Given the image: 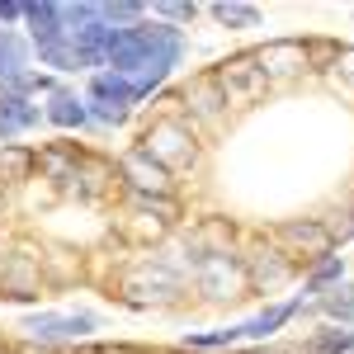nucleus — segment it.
Returning <instances> with one entry per match:
<instances>
[{
  "instance_id": "obj_21",
  "label": "nucleus",
  "mask_w": 354,
  "mask_h": 354,
  "mask_svg": "<svg viewBox=\"0 0 354 354\" xmlns=\"http://www.w3.org/2000/svg\"><path fill=\"white\" fill-rule=\"evenodd\" d=\"M38 62H43V66H57V71H76V66H81V62H76V48H71L66 38L43 43V48H38Z\"/></svg>"
},
{
  "instance_id": "obj_10",
  "label": "nucleus",
  "mask_w": 354,
  "mask_h": 354,
  "mask_svg": "<svg viewBox=\"0 0 354 354\" xmlns=\"http://www.w3.org/2000/svg\"><path fill=\"white\" fill-rule=\"evenodd\" d=\"M24 24H28V33H33V48L66 38V28H62V5H24Z\"/></svg>"
},
{
  "instance_id": "obj_16",
  "label": "nucleus",
  "mask_w": 354,
  "mask_h": 354,
  "mask_svg": "<svg viewBox=\"0 0 354 354\" xmlns=\"http://www.w3.org/2000/svg\"><path fill=\"white\" fill-rule=\"evenodd\" d=\"M38 165V156L28 147H0V185H19L28 180V170Z\"/></svg>"
},
{
  "instance_id": "obj_20",
  "label": "nucleus",
  "mask_w": 354,
  "mask_h": 354,
  "mask_svg": "<svg viewBox=\"0 0 354 354\" xmlns=\"http://www.w3.org/2000/svg\"><path fill=\"white\" fill-rule=\"evenodd\" d=\"M236 340H241L236 326H227V330H189V335H185L189 350H227V345H236Z\"/></svg>"
},
{
  "instance_id": "obj_12",
  "label": "nucleus",
  "mask_w": 354,
  "mask_h": 354,
  "mask_svg": "<svg viewBox=\"0 0 354 354\" xmlns=\"http://www.w3.org/2000/svg\"><path fill=\"white\" fill-rule=\"evenodd\" d=\"M43 118L57 123V128H81L85 118H90V109H85V100H76L71 90H53V100H48Z\"/></svg>"
},
{
  "instance_id": "obj_4",
  "label": "nucleus",
  "mask_w": 354,
  "mask_h": 354,
  "mask_svg": "<svg viewBox=\"0 0 354 354\" xmlns=\"http://www.w3.org/2000/svg\"><path fill=\"white\" fill-rule=\"evenodd\" d=\"M198 283L208 298H232V288L245 283V265L227 260V250H213V255H198Z\"/></svg>"
},
{
  "instance_id": "obj_19",
  "label": "nucleus",
  "mask_w": 354,
  "mask_h": 354,
  "mask_svg": "<svg viewBox=\"0 0 354 354\" xmlns=\"http://www.w3.org/2000/svg\"><path fill=\"white\" fill-rule=\"evenodd\" d=\"M147 15V5H137V0H118V5H100V19L109 28H133L137 19Z\"/></svg>"
},
{
  "instance_id": "obj_18",
  "label": "nucleus",
  "mask_w": 354,
  "mask_h": 354,
  "mask_svg": "<svg viewBox=\"0 0 354 354\" xmlns=\"http://www.w3.org/2000/svg\"><path fill=\"white\" fill-rule=\"evenodd\" d=\"M322 307H326L335 322H345V326H354V283H335L326 298H322Z\"/></svg>"
},
{
  "instance_id": "obj_26",
  "label": "nucleus",
  "mask_w": 354,
  "mask_h": 354,
  "mask_svg": "<svg viewBox=\"0 0 354 354\" xmlns=\"http://www.w3.org/2000/svg\"><path fill=\"white\" fill-rule=\"evenodd\" d=\"M335 66H340V76H345V81L354 85V48H345V53L335 57Z\"/></svg>"
},
{
  "instance_id": "obj_27",
  "label": "nucleus",
  "mask_w": 354,
  "mask_h": 354,
  "mask_svg": "<svg viewBox=\"0 0 354 354\" xmlns=\"http://www.w3.org/2000/svg\"><path fill=\"white\" fill-rule=\"evenodd\" d=\"M255 354H274V350H255Z\"/></svg>"
},
{
  "instance_id": "obj_6",
  "label": "nucleus",
  "mask_w": 354,
  "mask_h": 354,
  "mask_svg": "<svg viewBox=\"0 0 354 354\" xmlns=\"http://www.w3.org/2000/svg\"><path fill=\"white\" fill-rule=\"evenodd\" d=\"M255 62H260V71L265 76H298V71H307V43H293V38H279V43H265L260 53H255Z\"/></svg>"
},
{
  "instance_id": "obj_13",
  "label": "nucleus",
  "mask_w": 354,
  "mask_h": 354,
  "mask_svg": "<svg viewBox=\"0 0 354 354\" xmlns=\"http://www.w3.org/2000/svg\"><path fill=\"white\" fill-rule=\"evenodd\" d=\"M288 274H293V265L283 260V250H265V260H250V265H245V283L274 288V283H283Z\"/></svg>"
},
{
  "instance_id": "obj_2",
  "label": "nucleus",
  "mask_w": 354,
  "mask_h": 354,
  "mask_svg": "<svg viewBox=\"0 0 354 354\" xmlns=\"http://www.w3.org/2000/svg\"><path fill=\"white\" fill-rule=\"evenodd\" d=\"M213 81H218L222 100H227V104H236V109L255 104V100L270 90V76L260 71V62H255V57H227L218 71H213Z\"/></svg>"
},
{
  "instance_id": "obj_15",
  "label": "nucleus",
  "mask_w": 354,
  "mask_h": 354,
  "mask_svg": "<svg viewBox=\"0 0 354 354\" xmlns=\"http://www.w3.org/2000/svg\"><path fill=\"white\" fill-rule=\"evenodd\" d=\"M28 71V48L24 38H15V28H0V85H10L15 76Z\"/></svg>"
},
{
  "instance_id": "obj_11",
  "label": "nucleus",
  "mask_w": 354,
  "mask_h": 354,
  "mask_svg": "<svg viewBox=\"0 0 354 354\" xmlns=\"http://www.w3.org/2000/svg\"><path fill=\"white\" fill-rule=\"evenodd\" d=\"M185 100H189V109L198 113V118H218L222 109H227V100H222L218 81H213V71L208 76H194L189 90H185Z\"/></svg>"
},
{
  "instance_id": "obj_9",
  "label": "nucleus",
  "mask_w": 354,
  "mask_h": 354,
  "mask_svg": "<svg viewBox=\"0 0 354 354\" xmlns=\"http://www.w3.org/2000/svg\"><path fill=\"white\" fill-rule=\"evenodd\" d=\"M279 236L293 250H302V255H326L330 245H335L330 241V227H322V222H283Z\"/></svg>"
},
{
  "instance_id": "obj_7",
  "label": "nucleus",
  "mask_w": 354,
  "mask_h": 354,
  "mask_svg": "<svg viewBox=\"0 0 354 354\" xmlns=\"http://www.w3.org/2000/svg\"><path fill=\"white\" fill-rule=\"evenodd\" d=\"M118 170H123V180H128L137 194H170V175H165V170L151 161L142 147H137V151H128V156L118 161Z\"/></svg>"
},
{
  "instance_id": "obj_14",
  "label": "nucleus",
  "mask_w": 354,
  "mask_h": 354,
  "mask_svg": "<svg viewBox=\"0 0 354 354\" xmlns=\"http://www.w3.org/2000/svg\"><path fill=\"white\" fill-rule=\"evenodd\" d=\"M298 312V302H274V307H265L260 317H250V322H241V340H265V335H274V330L283 326L288 317Z\"/></svg>"
},
{
  "instance_id": "obj_1",
  "label": "nucleus",
  "mask_w": 354,
  "mask_h": 354,
  "mask_svg": "<svg viewBox=\"0 0 354 354\" xmlns=\"http://www.w3.org/2000/svg\"><path fill=\"white\" fill-rule=\"evenodd\" d=\"M142 151L161 165L165 175H170V170H189V165L198 161V147H194L189 128H185L180 118H161V123H151L147 137H142Z\"/></svg>"
},
{
  "instance_id": "obj_22",
  "label": "nucleus",
  "mask_w": 354,
  "mask_h": 354,
  "mask_svg": "<svg viewBox=\"0 0 354 354\" xmlns=\"http://www.w3.org/2000/svg\"><path fill=\"white\" fill-rule=\"evenodd\" d=\"M340 274H345V260H340V255H326L317 270L307 274V288L317 293V288H326V283H340Z\"/></svg>"
},
{
  "instance_id": "obj_3",
  "label": "nucleus",
  "mask_w": 354,
  "mask_h": 354,
  "mask_svg": "<svg viewBox=\"0 0 354 354\" xmlns=\"http://www.w3.org/2000/svg\"><path fill=\"white\" fill-rule=\"evenodd\" d=\"M95 330V317L85 312H38L24 322L28 340H85Z\"/></svg>"
},
{
  "instance_id": "obj_8",
  "label": "nucleus",
  "mask_w": 354,
  "mask_h": 354,
  "mask_svg": "<svg viewBox=\"0 0 354 354\" xmlns=\"http://www.w3.org/2000/svg\"><path fill=\"white\" fill-rule=\"evenodd\" d=\"M38 104L24 95H0V147H15V137L38 128Z\"/></svg>"
},
{
  "instance_id": "obj_24",
  "label": "nucleus",
  "mask_w": 354,
  "mask_h": 354,
  "mask_svg": "<svg viewBox=\"0 0 354 354\" xmlns=\"http://www.w3.org/2000/svg\"><path fill=\"white\" fill-rule=\"evenodd\" d=\"M151 15L170 19V28H175V24H185V19H194L198 5H189V0H161V5H151Z\"/></svg>"
},
{
  "instance_id": "obj_23",
  "label": "nucleus",
  "mask_w": 354,
  "mask_h": 354,
  "mask_svg": "<svg viewBox=\"0 0 354 354\" xmlns=\"http://www.w3.org/2000/svg\"><path fill=\"white\" fill-rule=\"evenodd\" d=\"M312 345L322 354H354V330H322Z\"/></svg>"
},
{
  "instance_id": "obj_5",
  "label": "nucleus",
  "mask_w": 354,
  "mask_h": 354,
  "mask_svg": "<svg viewBox=\"0 0 354 354\" xmlns=\"http://www.w3.org/2000/svg\"><path fill=\"white\" fill-rule=\"evenodd\" d=\"M38 288H43V274H38V260H28V255H5L0 260V293L5 298H38Z\"/></svg>"
},
{
  "instance_id": "obj_17",
  "label": "nucleus",
  "mask_w": 354,
  "mask_h": 354,
  "mask_svg": "<svg viewBox=\"0 0 354 354\" xmlns=\"http://www.w3.org/2000/svg\"><path fill=\"white\" fill-rule=\"evenodd\" d=\"M208 10H213L218 24H232V28H255L260 24V10H255V5H241V0H218V5H208Z\"/></svg>"
},
{
  "instance_id": "obj_25",
  "label": "nucleus",
  "mask_w": 354,
  "mask_h": 354,
  "mask_svg": "<svg viewBox=\"0 0 354 354\" xmlns=\"http://www.w3.org/2000/svg\"><path fill=\"white\" fill-rule=\"evenodd\" d=\"M24 19V5H15V0H0V24H19Z\"/></svg>"
}]
</instances>
